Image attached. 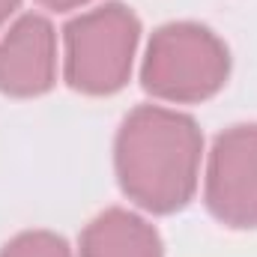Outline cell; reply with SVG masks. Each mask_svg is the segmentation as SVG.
Returning <instances> with one entry per match:
<instances>
[{
  "label": "cell",
  "instance_id": "8992f818",
  "mask_svg": "<svg viewBox=\"0 0 257 257\" xmlns=\"http://www.w3.org/2000/svg\"><path fill=\"white\" fill-rule=\"evenodd\" d=\"M81 257H162V239L147 218L128 209H105L84 227Z\"/></svg>",
  "mask_w": 257,
  "mask_h": 257
},
{
  "label": "cell",
  "instance_id": "ba28073f",
  "mask_svg": "<svg viewBox=\"0 0 257 257\" xmlns=\"http://www.w3.org/2000/svg\"><path fill=\"white\" fill-rule=\"evenodd\" d=\"M39 6L45 9H54V12H69V9H78V6H87L93 0H36Z\"/></svg>",
  "mask_w": 257,
  "mask_h": 257
},
{
  "label": "cell",
  "instance_id": "6da1fadb",
  "mask_svg": "<svg viewBox=\"0 0 257 257\" xmlns=\"http://www.w3.org/2000/svg\"><path fill=\"white\" fill-rule=\"evenodd\" d=\"M200 153L203 138L192 117L162 105H141L126 114L114 141L120 189L147 212H177L197 192Z\"/></svg>",
  "mask_w": 257,
  "mask_h": 257
},
{
  "label": "cell",
  "instance_id": "7a4b0ae2",
  "mask_svg": "<svg viewBox=\"0 0 257 257\" xmlns=\"http://www.w3.org/2000/svg\"><path fill=\"white\" fill-rule=\"evenodd\" d=\"M230 75L227 45L203 24L177 21L153 33L141 66L144 90L171 105L212 99Z\"/></svg>",
  "mask_w": 257,
  "mask_h": 257
},
{
  "label": "cell",
  "instance_id": "5b68a950",
  "mask_svg": "<svg viewBox=\"0 0 257 257\" xmlns=\"http://www.w3.org/2000/svg\"><path fill=\"white\" fill-rule=\"evenodd\" d=\"M57 81V33L48 18L27 12L0 36V93L30 99Z\"/></svg>",
  "mask_w": 257,
  "mask_h": 257
},
{
  "label": "cell",
  "instance_id": "9c48e42d",
  "mask_svg": "<svg viewBox=\"0 0 257 257\" xmlns=\"http://www.w3.org/2000/svg\"><path fill=\"white\" fill-rule=\"evenodd\" d=\"M15 9H18V0H0V30H3V24L12 18Z\"/></svg>",
  "mask_w": 257,
  "mask_h": 257
},
{
  "label": "cell",
  "instance_id": "3957f363",
  "mask_svg": "<svg viewBox=\"0 0 257 257\" xmlns=\"http://www.w3.org/2000/svg\"><path fill=\"white\" fill-rule=\"evenodd\" d=\"M141 21L123 3H105L72 18L63 30L66 84L87 96H111L132 75Z\"/></svg>",
  "mask_w": 257,
  "mask_h": 257
},
{
  "label": "cell",
  "instance_id": "277c9868",
  "mask_svg": "<svg viewBox=\"0 0 257 257\" xmlns=\"http://www.w3.org/2000/svg\"><path fill=\"white\" fill-rule=\"evenodd\" d=\"M203 200L212 218L227 227H257V126L242 123L221 132L206 165Z\"/></svg>",
  "mask_w": 257,
  "mask_h": 257
},
{
  "label": "cell",
  "instance_id": "52a82bcc",
  "mask_svg": "<svg viewBox=\"0 0 257 257\" xmlns=\"http://www.w3.org/2000/svg\"><path fill=\"white\" fill-rule=\"evenodd\" d=\"M0 257H72V248L57 233L27 230V233H18L15 239H9Z\"/></svg>",
  "mask_w": 257,
  "mask_h": 257
}]
</instances>
